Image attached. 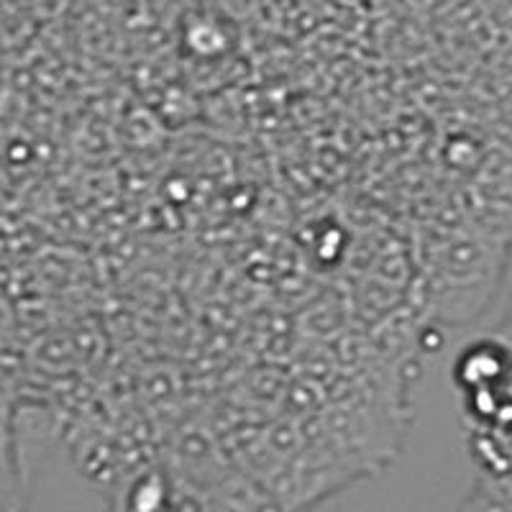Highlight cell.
<instances>
[{
	"label": "cell",
	"mask_w": 512,
	"mask_h": 512,
	"mask_svg": "<svg viewBox=\"0 0 512 512\" xmlns=\"http://www.w3.org/2000/svg\"><path fill=\"white\" fill-rule=\"evenodd\" d=\"M505 269V236L464 231L433 256L431 300L446 320H472L487 310Z\"/></svg>",
	"instance_id": "obj_1"
},
{
	"label": "cell",
	"mask_w": 512,
	"mask_h": 512,
	"mask_svg": "<svg viewBox=\"0 0 512 512\" xmlns=\"http://www.w3.org/2000/svg\"><path fill=\"white\" fill-rule=\"evenodd\" d=\"M454 384L461 400L512 395V346L497 333L466 344L454 359Z\"/></svg>",
	"instance_id": "obj_2"
}]
</instances>
